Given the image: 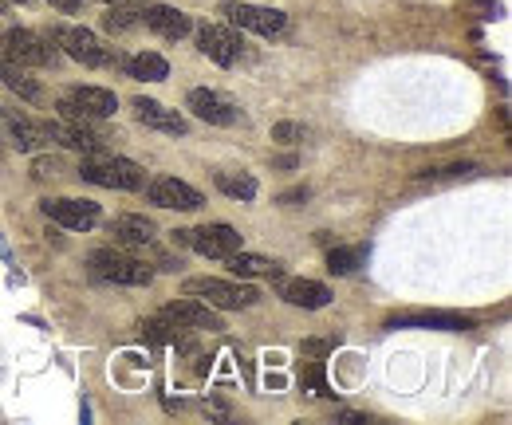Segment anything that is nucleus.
Returning a JSON list of instances; mask_svg holds the SVG:
<instances>
[{
  "mask_svg": "<svg viewBox=\"0 0 512 425\" xmlns=\"http://www.w3.org/2000/svg\"><path fill=\"white\" fill-rule=\"evenodd\" d=\"M142 0H107V8H138Z\"/></svg>",
  "mask_w": 512,
  "mask_h": 425,
  "instance_id": "nucleus-34",
  "label": "nucleus"
},
{
  "mask_svg": "<svg viewBox=\"0 0 512 425\" xmlns=\"http://www.w3.org/2000/svg\"><path fill=\"white\" fill-rule=\"evenodd\" d=\"M186 103H190L193 115H197L201 122H209V126H233V122L241 119L237 103H233V99H225L221 91H209V87H193Z\"/></svg>",
  "mask_w": 512,
  "mask_h": 425,
  "instance_id": "nucleus-14",
  "label": "nucleus"
},
{
  "mask_svg": "<svg viewBox=\"0 0 512 425\" xmlns=\"http://www.w3.org/2000/svg\"><path fill=\"white\" fill-rule=\"evenodd\" d=\"M308 197V189H288L284 197H280V205H292V201H304Z\"/></svg>",
  "mask_w": 512,
  "mask_h": 425,
  "instance_id": "nucleus-32",
  "label": "nucleus"
},
{
  "mask_svg": "<svg viewBox=\"0 0 512 425\" xmlns=\"http://www.w3.org/2000/svg\"><path fill=\"white\" fill-rule=\"evenodd\" d=\"M359 264H363V248H331L327 252V268L335 276H351Z\"/></svg>",
  "mask_w": 512,
  "mask_h": 425,
  "instance_id": "nucleus-26",
  "label": "nucleus"
},
{
  "mask_svg": "<svg viewBox=\"0 0 512 425\" xmlns=\"http://www.w3.org/2000/svg\"><path fill=\"white\" fill-rule=\"evenodd\" d=\"M142 339L146 343H154V347H166V343H178L182 351H193L190 339H182V327H174V323H166L162 315L158 319H146L142 323Z\"/></svg>",
  "mask_w": 512,
  "mask_h": 425,
  "instance_id": "nucleus-24",
  "label": "nucleus"
},
{
  "mask_svg": "<svg viewBox=\"0 0 512 425\" xmlns=\"http://www.w3.org/2000/svg\"><path fill=\"white\" fill-rule=\"evenodd\" d=\"M0 122H4V130H8V138H12V146L24 150V154L44 142L40 122H32L28 115H20V111H0Z\"/></svg>",
  "mask_w": 512,
  "mask_h": 425,
  "instance_id": "nucleus-21",
  "label": "nucleus"
},
{
  "mask_svg": "<svg viewBox=\"0 0 512 425\" xmlns=\"http://www.w3.org/2000/svg\"><path fill=\"white\" fill-rule=\"evenodd\" d=\"M0 44H4V56H8V60L24 63V67H56V63H60V48H56L52 40L28 32V28L4 32Z\"/></svg>",
  "mask_w": 512,
  "mask_h": 425,
  "instance_id": "nucleus-5",
  "label": "nucleus"
},
{
  "mask_svg": "<svg viewBox=\"0 0 512 425\" xmlns=\"http://www.w3.org/2000/svg\"><path fill=\"white\" fill-rule=\"evenodd\" d=\"M107 229H111L115 244H123V248H146V244H154V225L146 217H138V213L115 217Z\"/></svg>",
  "mask_w": 512,
  "mask_h": 425,
  "instance_id": "nucleus-19",
  "label": "nucleus"
},
{
  "mask_svg": "<svg viewBox=\"0 0 512 425\" xmlns=\"http://www.w3.org/2000/svg\"><path fill=\"white\" fill-rule=\"evenodd\" d=\"M40 209H44L48 221H56V225H64V229L87 233V229L99 225V205H95V201H79V197H48V201H40Z\"/></svg>",
  "mask_w": 512,
  "mask_h": 425,
  "instance_id": "nucleus-9",
  "label": "nucleus"
},
{
  "mask_svg": "<svg viewBox=\"0 0 512 425\" xmlns=\"http://www.w3.org/2000/svg\"><path fill=\"white\" fill-rule=\"evenodd\" d=\"M162 319L166 323H174V327H182V331H221V319H217V311L209 304H201V300H174V304L162 307Z\"/></svg>",
  "mask_w": 512,
  "mask_h": 425,
  "instance_id": "nucleus-13",
  "label": "nucleus"
},
{
  "mask_svg": "<svg viewBox=\"0 0 512 425\" xmlns=\"http://www.w3.org/2000/svg\"><path fill=\"white\" fill-rule=\"evenodd\" d=\"M12 4H28V0H0V12H8Z\"/></svg>",
  "mask_w": 512,
  "mask_h": 425,
  "instance_id": "nucleus-35",
  "label": "nucleus"
},
{
  "mask_svg": "<svg viewBox=\"0 0 512 425\" xmlns=\"http://www.w3.org/2000/svg\"><path fill=\"white\" fill-rule=\"evenodd\" d=\"M304 351H312V355H327V351H331V343H304Z\"/></svg>",
  "mask_w": 512,
  "mask_h": 425,
  "instance_id": "nucleus-33",
  "label": "nucleus"
},
{
  "mask_svg": "<svg viewBox=\"0 0 512 425\" xmlns=\"http://www.w3.org/2000/svg\"><path fill=\"white\" fill-rule=\"evenodd\" d=\"M87 268H91L95 280L119 284V288H146V284L154 280V268L142 264V260H134V256H127V252H119V244H115V248H95V252L87 256Z\"/></svg>",
  "mask_w": 512,
  "mask_h": 425,
  "instance_id": "nucleus-1",
  "label": "nucleus"
},
{
  "mask_svg": "<svg viewBox=\"0 0 512 425\" xmlns=\"http://www.w3.org/2000/svg\"><path fill=\"white\" fill-rule=\"evenodd\" d=\"M48 4H52V8H60V12H79L87 0H48Z\"/></svg>",
  "mask_w": 512,
  "mask_h": 425,
  "instance_id": "nucleus-31",
  "label": "nucleus"
},
{
  "mask_svg": "<svg viewBox=\"0 0 512 425\" xmlns=\"http://www.w3.org/2000/svg\"><path fill=\"white\" fill-rule=\"evenodd\" d=\"M245 237L233 225H205V229H186V248L209 256V260H225L229 252H237Z\"/></svg>",
  "mask_w": 512,
  "mask_h": 425,
  "instance_id": "nucleus-11",
  "label": "nucleus"
},
{
  "mask_svg": "<svg viewBox=\"0 0 512 425\" xmlns=\"http://www.w3.org/2000/svg\"><path fill=\"white\" fill-rule=\"evenodd\" d=\"M280 300H288L292 307L320 311V307H327L331 292H327L323 284H316V280H284V284H280Z\"/></svg>",
  "mask_w": 512,
  "mask_h": 425,
  "instance_id": "nucleus-20",
  "label": "nucleus"
},
{
  "mask_svg": "<svg viewBox=\"0 0 512 425\" xmlns=\"http://www.w3.org/2000/svg\"><path fill=\"white\" fill-rule=\"evenodd\" d=\"M0 79H4V87L16 91L24 103H40V99H44V87L32 79V67H24V63L0 56Z\"/></svg>",
  "mask_w": 512,
  "mask_h": 425,
  "instance_id": "nucleus-18",
  "label": "nucleus"
},
{
  "mask_svg": "<svg viewBox=\"0 0 512 425\" xmlns=\"http://www.w3.org/2000/svg\"><path fill=\"white\" fill-rule=\"evenodd\" d=\"M221 193H229V197H237V201H253L256 197V182L249 174H217L213 178Z\"/></svg>",
  "mask_w": 512,
  "mask_h": 425,
  "instance_id": "nucleus-25",
  "label": "nucleus"
},
{
  "mask_svg": "<svg viewBox=\"0 0 512 425\" xmlns=\"http://www.w3.org/2000/svg\"><path fill=\"white\" fill-rule=\"evenodd\" d=\"M146 197L158 209H182V213H193V209L205 205V197L190 182H178V178H154L146 185Z\"/></svg>",
  "mask_w": 512,
  "mask_h": 425,
  "instance_id": "nucleus-12",
  "label": "nucleus"
},
{
  "mask_svg": "<svg viewBox=\"0 0 512 425\" xmlns=\"http://www.w3.org/2000/svg\"><path fill=\"white\" fill-rule=\"evenodd\" d=\"M221 12H225L237 28L256 32V36H268V40L288 32V16H284V12H276V8H260V4H245V0H225V4H221Z\"/></svg>",
  "mask_w": 512,
  "mask_h": 425,
  "instance_id": "nucleus-6",
  "label": "nucleus"
},
{
  "mask_svg": "<svg viewBox=\"0 0 512 425\" xmlns=\"http://www.w3.org/2000/svg\"><path fill=\"white\" fill-rule=\"evenodd\" d=\"M304 134H308V130H304L300 122H276V126H272V138H276V142H304Z\"/></svg>",
  "mask_w": 512,
  "mask_h": 425,
  "instance_id": "nucleus-29",
  "label": "nucleus"
},
{
  "mask_svg": "<svg viewBox=\"0 0 512 425\" xmlns=\"http://www.w3.org/2000/svg\"><path fill=\"white\" fill-rule=\"evenodd\" d=\"M56 170H60V162H56V158H40V162L32 166V174H36V178H48V174H56Z\"/></svg>",
  "mask_w": 512,
  "mask_h": 425,
  "instance_id": "nucleus-30",
  "label": "nucleus"
},
{
  "mask_svg": "<svg viewBox=\"0 0 512 425\" xmlns=\"http://www.w3.org/2000/svg\"><path fill=\"white\" fill-rule=\"evenodd\" d=\"M119 67H127L134 79H146V83H158V79H166L170 75V63L162 60L158 52H142V56H134V60H123V56H115Z\"/></svg>",
  "mask_w": 512,
  "mask_h": 425,
  "instance_id": "nucleus-23",
  "label": "nucleus"
},
{
  "mask_svg": "<svg viewBox=\"0 0 512 425\" xmlns=\"http://www.w3.org/2000/svg\"><path fill=\"white\" fill-rule=\"evenodd\" d=\"M182 292L193 300H205L209 307H225V311H241V307H253L260 296L249 284H229V280H213V276H197L186 280Z\"/></svg>",
  "mask_w": 512,
  "mask_h": 425,
  "instance_id": "nucleus-3",
  "label": "nucleus"
},
{
  "mask_svg": "<svg viewBox=\"0 0 512 425\" xmlns=\"http://www.w3.org/2000/svg\"><path fill=\"white\" fill-rule=\"evenodd\" d=\"M130 107H134V115H138L142 126H154V130H166V134H186L190 130V122L182 119L178 111H170V107H162V103H154L146 95H138Z\"/></svg>",
  "mask_w": 512,
  "mask_h": 425,
  "instance_id": "nucleus-17",
  "label": "nucleus"
},
{
  "mask_svg": "<svg viewBox=\"0 0 512 425\" xmlns=\"http://www.w3.org/2000/svg\"><path fill=\"white\" fill-rule=\"evenodd\" d=\"M134 24H138V8H107V16H103V28L111 36H123Z\"/></svg>",
  "mask_w": 512,
  "mask_h": 425,
  "instance_id": "nucleus-28",
  "label": "nucleus"
},
{
  "mask_svg": "<svg viewBox=\"0 0 512 425\" xmlns=\"http://www.w3.org/2000/svg\"><path fill=\"white\" fill-rule=\"evenodd\" d=\"M386 327H430V331H469L473 319L457 315V311H406V315H390Z\"/></svg>",
  "mask_w": 512,
  "mask_h": 425,
  "instance_id": "nucleus-15",
  "label": "nucleus"
},
{
  "mask_svg": "<svg viewBox=\"0 0 512 425\" xmlns=\"http://www.w3.org/2000/svg\"><path fill=\"white\" fill-rule=\"evenodd\" d=\"M56 44L75 63H83V67H107V63H115V52L103 48L99 36L87 32V28H56Z\"/></svg>",
  "mask_w": 512,
  "mask_h": 425,
  "instance_id": "nucleus-8",
  "label": "nucleus"
},
{
  "mask_svg": "<svg viewBox=\"0 0 512 425\" xmlns=\"http://www.w3.org/2000/svg\"><path fill=\"white\" fill-rule=\"evenodd\" d=\"M40 130H44V142H60L67 150H83V154H95L103 150V142H111V134L99 130L95 122H40Z\"/></svg>",
  "mask_w": 512,
  "mask_h": 425,
  "instance_id": "nucleus-7",
  "label": "nucleus"
},
{
  "mask_svg": "<svg viewBox=\"0 0 512 425\" xmlns=\"http://www.w3.org/2000/svg\"><path fill=\"white\" fill-rule=\"evenodd\" d=\"M142 20H146V28L150 32H158L162 40H182V36H190V16L186 12H178V8H170V4H154V8H146V12H138Z\"/></svg>",
  "mask_w": 512,
  "mask_h": 425,
  "instance_id": "nucleus-16",
  "label": "nucleus"
},
{
  "mask_svg": "<svg viewBox=\"0 0 512 425\" xmlns=\"http://www.w3.org/2000/svg\"><path fill=\"white\" fill-rule=\"evenodd\" d=\"M197 48H201V56H209L221 67H233V63L241 60V52H245L241 36L233 28H225V24H201L197 28Z\"/></svg>",
  "mask_w": 512,
  "mask_h": 425,
  "instance_id": "nucleus-10",
  "label": "nucleus"
},
{
  "mask_svg": "<svg viewBox=\"0 0 512 425\" xmlns=\"http://www.w3.org/2000/svg\"><path fill=\"white\" fill-rule=\"evenodd\" d=\"M115 111H119V99L107 87H71L64 99H60V115L75 122L111 119Z\"/></svg>",
  "mask_w": 512,
  "mask_h": 425,
  "instance_id": "nucleus-4",
  "label": "nucleus"
},
{
  "mask_svg": "<svg viewBox=\"0 0 512 425\" xmlns=\"http://www.w3.org/2000/svg\"><path fill=\"white\" fill-rule=\"evenodd\" d=\"M225 268L233 272V276H241V280H253V276H280V268L272 264V260H264V256H253V252H245V248H237V252H229L225 256Z\"/></svg>",
  "mask_w": 512,
  "mask_h": 425,
  "instance_id": "nucleus-22",
  "label": "nucleus"
},
{
  "mask_svg": "<svg viewBox=\"0 0 512 425\" xmlns=\"http://www.w3.org/2000/svg\"><path fill=\"white\" fill-rule=\"evenodd\" d=\"M300 386H304V390H312L316 398H331V386H327V378H323V363L300 366Z\"/></svg>",
  "mask_w": 512,
  "mask_h": 425,
  "instance_id": "nucleus-27",
  "label": "nucleus"
},
{
  "mask_svg": "<svg viewBox=\"0 0 512 425\" xmlns=\"http://www.w3.org/2000/svg\"><path fill=\"white\" fill-rule=\"evenodd\" d=\"M79 178L91 185H103V189H142L146 185V174H142L138 162L103 154V150H95L79 162Z\"/></svg>",
  "mask_w": 512,
  "mask_h": 425,
  "instance_id": "nucleus-2",
  "label": "nucleus"
}]
</instances>
